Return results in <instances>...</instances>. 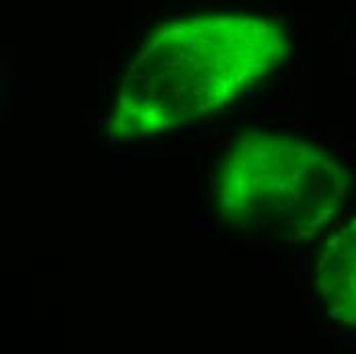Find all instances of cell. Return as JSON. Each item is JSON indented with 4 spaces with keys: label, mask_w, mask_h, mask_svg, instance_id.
Returning a JSON list of instances; mask_svg holds the SVG:
<instances>
[{
    "label": "cell",
    "mask_w": 356,
    "mask_h": 354,
    "mask_svg": "<svg viewBox=\"0 0 356 354\" xmlns=\"http://www.w3.org/2000/svg\"><path fill=\"white\" fill-rule=\"evenodd\" d=\"M281 25L258 15H199L160 27L134 58L108 131L145 140L234 105L289 56Z\"/></svg>",
    "instance_id": "1"
},
{
    "label": "cell",
    "mask_w": 356,
    "mask_h": 354,
    "mask_svg": "<svg viewBox=\"0 0 356 354\" xmlns=\"http://www.w3.org/2000/svg\"><path fill=\"white\" fill-rule=\"evenodd\" d=\"M346 188V170L318 143L252 134L227 147L215 184V207L232 227L299 242L334 219Z\"/></svg>",
    "instance_id": "2"
},
{
    "label": "cell",
    "mask_w": 356,
    "mask_h": 354,
    "mask_svg": "<svg viewBox=\"0 0 356 354\" xmlns=\"http://www.w3.org/2000/svg\"><path fill=\"white\" fill-rule=\"evenodd\" d=\"M316 287L325 316L356 328V221L327 238L316 266Z\"/></svg>",
    "instance_id": "3"
}]
</instances>
